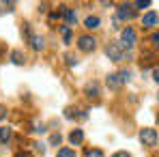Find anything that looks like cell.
Returning <instances> with one entry per match:
<instances>
[{
    "instance_id": "9c48e42d",
    "label": "cell",
    "mask_w": 159,
    "mask_h": 157,
    "mask_svg": "<svg viewBox=\"0 0 159 157\" xmlns=\"http://www.w3.org/2000/svg\"><path fill=\"white\" fill-rule=\"evenodd\" d=\"M157 22H159V15H157V13H155V11H151V13H146V15L142 17V24H144V26H146V28L155 26Z\"/></svg>"
},
{
    "instance_id": "7c38bea8",
    "label": "cell",
    "mask_w": 159,
    "mask_h": 157,
    "mask_svg": "<svg viewBox=\"0 0 159 157\" xmlns=\"http://www.w3.org/2000/svg\"><path fill=\"white\" fill-rule=\"evenodd\" d=\"M11 62H13V65H24V62H26V56L20 52V50H13V52H11Z\"/></svg>"
},
{
    "instance_id": "9a60e30c",
    "label": "cell",
    "mask_w": 159,
    "mask_h": 157,
    "mask_svg": "<svg viewBox=\"0 0 159 157\" xmlns=\"http://www.w3.org/2000/svg\"><path fill=\"white\" fill-rule=\"evenodd\" d=\"M60 32H62V41L69 43V41H71V28L69 26H60Z\"/></svg>"
},
{
    "instance_id": "4316f807",
    "label": "cell",
    "mask_w": 159,
    "mask_h": 157,
    "mask_svg": "<svg viewBox=\"0 0 159 157\" xmlns=\"http://www.w3.org/2000/svg\"><path fill=\"white\" fill-rule=\"evenodd\" d=\"M34 146H37V151H39V153H45V146H43V144H34Z\"/></svg>"
},
{
    "instance_id": "d6986e66",
    "label": "cell",
    "mask_w": 159,
    "mask_h": 157,
    "mask_svg": "<svg viewBox=\"0 0 159 157\" xmlns=\"http://www.w3.org/2000/svg\"><path fill=\"white\" fill-rule=\"evenodd\" d=\"M60 142H62V136H60V133L50 136V144H54V146H56V144H60Z\"/></svg>"
},
{
    "instance_id": "5b68a950",
    "label": "cell",
    "mask_w": 159,
    "mask_h": 157,
    "mask_svg": "<svg viewBox=\"0 0 159 157\" xmlns=\"http://www.w3.org/2000/svg\"><path fill=\"white\" fill-rule=\"evenodd\" d=\"M106 54H107V58L114 60V62L123 60V48H120L118 43H107L106 45Z\"/></svg>"
},
{
    "instance_id": "277c9868",
    "label": "cell",
    "mask_w": 159,
    "mask_h": 157,
    "mask_svg": "<svg viewBox=\"0 0 159 157\" xmlns=\"http://www.w3.org/2000/svg\"><path fill=\"white\" fill-rule=\"evenodd\" d=\"M78 48L82 52H93V50L97 48V41H95V37H90V35H82L78 39Z\"/></svg>"
},
{
    "instance_id": "7a4b0ae2",
    "label": "cell",
    "mask_w": 159,
    "mask_h": 157,
    "mask_svg": "<svg viewBox=\"0 0 159 157\" xmlns=\"http://www.w3.org/2000/svg\"><path fill=\"white\" fill-rule=\"evenodd\" d=\"M140 142H142L144 146H155V144H157V131L148 129V127L140 129Z\"/></svg>"
},
{
    "instance_id": "ba28073f",
    "label": "cell",
    "mask_w": 159,
    "mask_h": 157,
    "mask_svg": "<svg viewBox=\"0 0 159 157\" xmlns=\"http://www.w3.org/2000/svg\"><path fill=\"white\" fill-rule=\"evenodd\" d=\"M28 41H30V45H32V48H34L37 52H41V50L45 48V39H43L41 35H32V37H30Z\"/></svg>"
},
{
    "instance_id": "3957f363",
    "label": "cell",
    "mask_w": 159,
    "mask_h": 157,
    "mask_svg": "<svg viewBox=\"0 0 159 157\" xmlns=\"http://www.w3.org/2000/svg\"><path fill=\"white\" fill-rule=\"evenodd\" d=\"M116 15H118V20H131L135 15V7L129 4V2H120L116 7Z\"/></svg>"
},
{
    "instance_id": "8fae6325",
    "label": "cell",
    "mask_w": 159,
    "mask_h": 157,
    "mask_svg": "<svg viewBox=\"0 0 159 157\" xmlns=\"http://www.w3.org/2000/svg\"><path fill=\"white\" fill-rule=\"evenodd\" d=\"M84 26L88 28V30H95V28L101 26V20H99L97 15H88V17L84 20Z\"/></svg>"
},
{
    "instance_id": "d4e9b609",
    "label": "cell",
    "mask_w": 159,
    "mask_h": 157,
    "mask_svg": "<svg viewBox=\"0 0 159 157\" xmlns=\"http://www.w3.org/2000/svg\"><path fill=\"white\" fill-rule=\"evenodd\" d=\"M2 118H7V108H4V105H0V121H2Z\"/></svg>"
},
{
    "instance_id": "603a6c76",
    "label": "cell",
    "mask_w": 159,
    "mask_h": 157,
    "mask_svg": "<svg viewBox=\"0 0 159 157\" xmlns=\"http://www.w3.org/2000/svg\"><path fill=\"white\" fill-rule=\"evenodd\" d=\"M112 157H131V155H129L127 151H118V153H114Z\"/></svg>"
},
{
    "instance_id": "f546056e",
    "label": "cell",
    "mask_w": 159,
    "mask_h": 157,
    "mask_svg": "<svg viewBox=\"0 0 159 157\" xmlns=\"http://www.w3.org/2000/svg\"><path fill=\"white\" fill-rule=\"evenodd\" d=\"M157 123H159V114H157Z\"/></svg>"
},
{
    "instance_id": "5bb4252c",
    "label": "cell",
    "mask_w": 159,
    "mask_h": 157,
    "mask_svg": "<svg viewBox=\"0 0 159 157\" xmlns=\"http://www.w3.org/2000/svg\"><path fill=\"white\" fill-rule=\"evenodd\" d=\"M11 127H0V142L2 144H9V140H11Z\"/></svg>"
},
{
    "instance_id": "4dcf8cb0",
    "label": "cell",
    "mask_w": 159,
    "mask_h": 157,
    "mask_svg": "<svg viewBox=\"0 0 159 157\" xmlns=\"http://www.w3.org/2000/svg\"><path fill=\"white\" fill-rule=\"evenodd\" d=\"M157 99H159V93H157Z\"/></svg>"
},
{
    "instance_id": "2e32d148",
    "label": "cell",
    "mask_w": 159,
    "mask_h": 157,
    "mask_svg": "<svg viewBox=\"0 0 159 157\" xmlns=\"http://www.w3.org/2000/svg\"><path fill=\"white\" fill-rule=\"evenodd\" d=\"M84 157H103V153H101L99 149H88V151L84 153Z\"/></svg>"
},
{
    "instance_id": "cb8c5ba5",
    "label": "cell",
    "mask_w": 159,
    "mask_h": 157,
    "mask_svg": "<svg viewBox=\"0 0 159 157\" xmlns=\"http://www.w3.org/2000/svg\"><path fill=\"white\" fill-rule=\"evenodd\" d=\"M153 80L159 84V67H155V69H153Z\"/></svg>"
},
{
    "instance_id": "52a82bcc",
    "label": "cell",
    "mask_w": 159,
    "mask_h": 157,
    "mask_svg": "<svg viewBox=\"0 0 159 157\" xmlns=\"http://www.w3.org/2000/svg\"><path fill=\"white\" fill-rule=\"evenodd\" d=\"M69 142H71L73 146H80V144L84 142V129H73L69 133Z\"/></svg>"
},
{
    "instance_id": "484cf974",
    "label": "cell",
    "mask_w": 159,
    "mask_h": 157,
    "mask_svg": "<svg viewBox=\"0 0 159 157\" xmlns=\"http://www.w3.org/2000/svg\"><path fill=\"white\" fill-rule=\"evenodd\" d=\"M58 17H60V13H58V11H54V13H50V20H52V22H56Z\"/></svg>"
},
{
    "instance_id": "44dd1931",
    "label": "cell",
    "mask_w": 159,
    "mask_h": 157,
    "mask_svg": "<svg viewBox=\"0 0 159 157\" xmlns=\"http://www.w3.org/2000/svg\"><path fill=\"white\" fill-rule=\"evenodd\" d=\"M151 43H153V48L159 50V32H153V37H151Z\"/></svg>"
},
{
    "instance_id": "30bf717a",
    "label": "cell",
    "mask_w": 159,
    "mask_h": 157,
    "mask_svg": "<svg viewBox=\"0 0 159 157\" xmlns=\"http://www.w3.org/2000/svg\"><path fill=\"white\" fill-rule=\"evenodd\" d=\"M84 93H86L90 99H97V97H99V86H97L95 82H88V84L84 86Z\"/></svg>"
},
{
    "instance_id": "8992f818",
    "label": "cell",
    "mask_w": 159,
    "mask_h": 157,
    "mask_svg": "<svg viewBox=\"0 0 159 157\" xmlns=\"http://www.w3.org/2000/svg\"><path fill=\"white\" fill-rule=\"evenodd\" d=\"M106 84H107V88H112V90H118L123 84H125V78L120 76V73H110L106 78Z\"/></svg>"
},
{
    "instance_id": "ffe728a7",
    "label": "cell",
    "mask_w": 159,
    "mask_h": 157,
    "mask_svg": "<svg viewBox=\"0 0 159 157\" xmlns=\"http://www.w3.org/2000/svg\"><path fill=\"white\" fill-rule=\"evenodd\" d=\"M65 118H69V121H71V118H78L75 110H73V108H67V110H65Z\"/></svg>"
},
{
    "instance_id": "ac0fdd59",
    "label": "cell",
    "mask_w": 159,
    "mask_h": 157,
    "mask_svg": "<svg viewBox=\"0 0 159 157\" xmlns=\"http://www.w3.org/2000/svg\"><path fill=\"white\" fill-rule=\"evenodd\" d=\"M133 7H135V11H138V9H146V7H151V0H138Z\"/></svg>"
},
{
    "instance_id": "6da1fadb",
    "label": "cell",
    "mask_w": 159,
    "mask_h": 157,
    "mask_svg": "<svg viewBox=\"0 0 159 157\" xmlns=\"http://www.w3.org/2000/svg\"><path fill=\"white\" fill-rule=\"evenodd\" d=\"M135 39H138L135 37V30L131 26H127V28H123V32H120V43L118 45L123 50H131L133 45H135Z\"/></svg>"
},
{
    "instance_id": "4fadbf2b",
    "label": "cell",
    "mask_w": 159,
    "mask_h": 157,
    "mask_svg": "<svg viewBox=\"0 0 159 157\" xmlns=\"http://www.w3.org/2000/svg\"><path fill=\"white\" fill-rule=\"evenodd\" d=\"M62 17H65V22L71 26V24H75V11L73 9H62Z\"/></svg>"
},
{
    "instance_id": "7402d4cb",
    "label": "cell",
    "mask_w": 159,
    "mask_h": 157,
    "mask_svg": "<svg viewBox=\"0 0 159 157\" xmlns=\"http://www.w3.org/2000/svg\"><path fill=\"white\" fill-rule=\"evenodd\" d=\"M65 60H67L71 67H75V65H78V58H75V56H65Z\"/></svg>"
},
{
    "instance_id": "f1b7e54d",
    "label": "cell",
    "mask_w": 159,
    "mask_h": 157,
    "mask_svg": "<svg viewBox=\"0 0 159 157\" xmlns=\"http://www.w3.org/2000/svg\"><path fill=\"white\" fill-rule=\"evenodd\" d=\"M15 157H32V155H30V153H17Z\"/></svg>"
},
{
    "instance_id": "83f0119b",
    "label": "cell",
    "mask_w": 159,
    "mask_h": 157,
    "mask_svg": "<svg viewBox=\"0 0 159 157\" xmlns=\"http://www.w3.org/2000/svg\"><path fill=\"white\" fill-rule=\"evenodd\" d=\"M78 118H88V112H78Z\"/></svg>"
},
{
    "instance_id": "e0dca14e",
    "label": "cell",
    "mask_w": 159,
    "mask_h": 157,
    "mask_svg": "<svg viewBox=\"0 0 159 157\" xmlns=\"http://www.w3.org/2000/svg\"><path fill=\"white\" fill-rule=\"evenodd\" d=\"M56 157H75V153H73L71 149H60V151H58V155H56Z\"/></svg>"
}]
</instances>
